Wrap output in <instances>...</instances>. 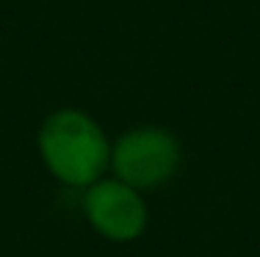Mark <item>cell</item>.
I'll list each match as a JSON object with an SVG mask.
<instances>
[{
	"label": "cell",
	"instance_id": "2",
	"mask_svg": "<svg viewBox=\"0 0 260 257\" xmlns=\"http://www.w3.org/2000/svg\"><path fill=\"white\" fill-rule=\"evenodd\" d=\"M183 146L172 130L158 125H141L125 130L111 144V171L116 180L136 191H152L180 171Z\"/></svg>",
	"mask_w": 260,
	"mask_h": 257
},
{
	"label": "cell",
	"instance_id": "1",
	"mask_svg": "<svg viewBox=\"0 0 260 257\" xmlns=\"http://www.w3.org/2000/svg\"><path fill=\"white\" fill-rule=\"evenodd\" d=\"M36 144L47 171L70 188L86 191L103 180L111 166V141L105 130L100 122L78 108L53 111L42 122Z\"/></svg>",
	"mask_w": 260,
	"mask_h": 257
},
{
	"label": "cell",
	"instance_id": "3",
	"mask_svg": "<svg viewBox=\"0 0 260 257\" xmlns=\"http://www.w3.org/2000/svg\"><path fill=\"white\" fill-rule=\"evenodd\" d=\"M83 216L111 243H133L150 224L144 194L116 177H103L83 191Z\"/></svg>",
	"mask_w": 260,
	"mask_h": 257
}]
</instances>
